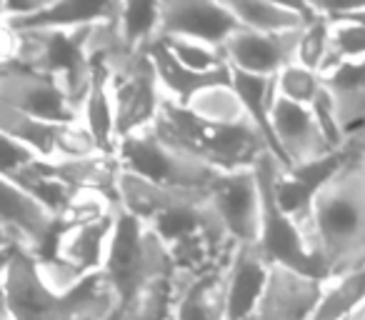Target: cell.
I'll list each match as a JSON object with an SVG mask.
<instances>
[{"label": "cell", "instance_id": "d4e9b609", "mask_svg": "<svg viewBox=\"0 0 365 320\" xmlns=\"http://www.w3.org/2000/svg\"><path fill=\"white\" fill-rule=\"evenodd\" d=\"M115 26L123 43L135 53H150L153 46L163 41L160 3H138L120 0L118 3Z\"/></svg>", "mask_w": 365, "mask_h": 320}, {"label": "cell", "instance_id": "cb8c5ba5", "mask_svg": "<svg viewBox=\"0 0 365 320\" xmlns=\"http://www.w3.org/2000/svg\"><path fill=\"white\" fill-rule=\"evenodd\" d=\"M81 123L88 128L96 145L106 155H118V128H115V105H113L110 83L106 71L96 68V81L91 93L81 105Z\"/></svg>", "mask_w": 365, "mask_h": 320}, {"label": "cell", "instance_id": "d590c367", "mask_svg": "<svg viewBox=\"0 0 365 320\" xmlns=\"http://www.w3.org/2000/svg\"><path fill=\"white\" fill-rule=\"evenodd\" d=\"M348 145L355 150V155L360 158V163H363V170H365V123L358 128V130L350 133V140Z\"/></svg>", "mask_w": 365, "mask_h": 320}, {"label": "cell", "instance_id": "ba28073f", "mask_svg": "<svg viewBox=\"0 0 365 320\" xmlns=\"http://www.w3.org/2000/svg\"><path fill=\"white\" fill-rule=\"evenodd\" d=\"M283 165L275 160L270 153H265L255 165L258 173L260 193H263V220H260V238L258 245L263 250V255L268 258L270 265L278 268L298 270V273L313 275V278L325 280L320 260L315 258V253L310 250L308 240H305L303 230L280 210L278 200L273 193L275 175ZM328 283V280H325Z\"/></svg>", "mask_w": 365, "mask_h": 320}, {"label": "cell", "instance_id": "d6986e66", "mask_svg": "<svg viewBox=\"0 0 365 320\" xmlns=\"http://www.w3.org/2000/svg\"><path fill=\"white\" fill-rule=\"evenodd\" d=\"M240 28L265 36L303 31L315 16V3H263V0H225Z\"/></svg>", "mask_w": 365, "mask_h": 320}, {"label": "cell", "instance_id": "4fadbf2b", "mask_svg": "<svg viewBox=\"0 0 365 320\" xmlns=\"http://www.w3.org/2000/svg\"><path fill=\"white\" fill-rule=\"evenodd\" d=\"M163 38H188L223 48L240 23L225 3L213 0H160Z\"/></svg>", "mask_w": 365, "mask_h": 320}, {"label": "cell", "instance_id": "f1b7e54d", "mask_svg": "<svg viewBox=\"0 0 365 320\" xmlns=\"http://www.w3.org/2000/svg\"><path fill=\"white\" fill-rule=\"evenodd\" d=\"M173 313H175L173 278H158L118 310V320H173Z\"/></svg>", "mask_w": 365, "mask_h": 320}, {"label": "cell", "instance_id": "603a6c76", "mask_svg": "<svg viewBox=\"0 0 365 320\" xmlns=\"http://www.w3.org/2000/svg\"><path fill=\"white\" fill-rule=\"evenodd\" d=\"M323 86L350 140V133L365 123V61L330 68L323 73Z\"/></svg>", "mask_w": 365, "mask_h": 320}, {"label": "cell", "instance_id": "ffe728a7", "mask_svg": "<svg viewBox=\"0 0 365 320\" xmlns=\"http://www.w3.org/2000/svg\"><path fill=\"white\" fill-rule=\"evenodd\" d=\"M118 3H93V0H46V6L26 21L8 23L6 31H66V28H91L115 18Z\"/></svg>", "mask_w": 365, "mask_h": 320}, {"label": "cell", "instance_id": "7402d4cb", "mask_svg": "<svg viewBox=\"0 0 365 320\" xmlns=\"http://www.w3.org/2000/svg\"><path fill=\"white\" fill-rule=\"evenodd\" d=\"M150 58H153V66H155L160 88H163V93H165V100L175 103V105H182V108L188 105L195 93H200L203 88L215 86V83H225L233 76L230 66L218 73L190 71V68H185L170 51H168L163 41L150 48Z\"/></svg>", "mask_w": 365, "mask_h": 320}, {"label": "cell", "instance_id": "74e56055", "mask_svg": "<svg viewBox=\"0 0 365 320\" xmlns=\"http://www.w3.org/2000/svg\"><path fill=\"white\" fill-rule=\"evenodd\" d=\"M363 310H365V308H363Z\"/></svg>", "mask_w": 365, "mask_h": 320}, {"label": "cell", "instance_id": "7a4b0ae2", "mask_svg": "<svg viewBox=\"0 0 365 320\" xmlns=\"http://www.w3.org/2000/svg\"><path fill=\"white\" fill-rule=\"evenodd\" d=\"M118 315V298L101 273L71 295L51 290L38 258L3 248V320H108Z\"/></svg>", "mask_w": 365, "mask_h": 320}, {"label": "cell", "instance_id": "52a82bcc", "mask_svg": "<svg viewBox=\"0 0 365 320\" xmlns=\"http://www.w3.org/2000/svg\"><path fill=\"white\" fill-rule=\"evenodd\" d=\"M101 71H106L110 83L118 143L155 125L165 105V93L158 81L150 53H125Z\"/></svg>", "mask_w": 365, "mask_h": 320}, {"label": "cell", "instance_id": "8fae6325", "mask_svg": "<svg viewBox=\"0 0 365 320\" xmlns=\"http://www.w3.org/2000/svg\"><path fill=\"white\" fill-rule=\"evenodd\" d=\"M205 198L235 245L258 243L260 220H263V193H260L255 168L220 173L205 190Z\"/></svg>", "mask_w": 365, "mask_h": 320}, {"label": "cell", "instance_id": "9a60e30c", "mask_svg": "<svg viewBox=\"0 0 365 320\" xmlns=\"http://www.w3.org/2000/svg\"><path fill=\"white\" fill-rule=\"evenodd\" d=\"M325 288V280L273 265L253 320H310L323 300Z\"/></svg>", "mask_w": 365, "mask_h": 320}, {"label": "cell", "instance_id": "7c38bea8", "mask_svg": "<svg viewBox=\"0 0 365 320\" xmlns=\"http://www.w3.org/2000/svg\"><path fill=\"white\" fill-rule=\"evenodd\" d=\"M270 123H273L275 140H278L280 155H283L288 170L340 153L333 150V145L328 143L313 108L290 103L280 98L278 93H275L273 105H270Z\"/></svg>", "mask_w": 365, "mask_h": 320}, {"label": "cell", "instance_id": "e0dca14e", "mask_svg": "<svg viewBox=\"0 0 365 320\" xmlns=\"http://www.w3.org/2000/svg\"><path fill=\"white\" fill-rule=\"evenodd\" d=\"M115 223L118 208L101 220L61 230L53 255L58 260H63V263L73 265L76 270H81L83 275H98L103 270V265H106L113 233H115Z\"/></svg>", "mask_w": 365, "mask_h": 320}, {"label": "cell", "instance_id": "8992f818", "mask_svg": "<svg viewBox=\"0 0 365 320\" xmlns=\"http://www.w3.org/2000/svg\"><path fill=\"white\" fill-rule=\"evenodd\" d=\"M118 160L125 173L140 175L150 183L173 190L205 193L220 175V170L168 143L155 128H148L118 143Z\"/></svg>", "mask_w": 365, "mask_h": 320}, {"label": "cell", "instance_id": "6da1fadb", "mask_svg": "<svg viewBox=\"0 0 365 320\" xmlns=\"http://www.w3.org/2000/svg\"><path fill=\"white\" fill-rule=\"evenodd\" d=\"M313 253L328 283L365 268V170L348 145V158L313 208Z\"/></svg>", "mask_w": 365, "mask_h": 320}, {"label": "cell", "instance_id": "1f68e13d", "mask_svg": "<svg viewBox=\"0 0 365 320\" xmlns=\"http://www.w3.org/2000/svg\"><path fill=\"white\" fill-rule=\"evenodd\" d=\"M165 48L182 63L185 68L195 73H218L228 68L223 48L210 46V43L188 41V38H163Z\"/></svg>", "mask_w": 365, "mask_h": 320}, {"label": "cell", "instance_id": "3957f363", "mask_svg": "<svg viewBox=\"0 0 365 320\" xmlns=\"http://www.w3.org/2000/svg\"><path fill=\"white\" fill-rule=\"evenodd\" d=\"M93 28L66 31H6L3 28V63L23 66L56 78L81 113L96 81L91 56Z\"/></svg>", "mask_w": 365, "mask_h": 320}, {"label": "cell", "instance_id": "2e32d148", "mask_svg": "<svg viewBox=\"0 0 365 320\" xmlns=\"http://www.w3.org/2000/svg\"><path fill=\"white\" fill-rule=\"evenodd\" d=\"M273 265L258 243L235 245L225 270V320H253Z\"/></svg>", "mask_w": 365, "mask_h": 320}, {"label": "cell", "instance_id": "30bf717a", "mask_svg": "<svg viewBox=\"0 0 365 320\" xmlns=\"http://www.w3.org/2000/svg\"><path fill=\"white\" fill-rule=\"evenodd\" d=\"M3 248L23 250L36 258L53 255L61 235V220L31 193L3 178V218H0Z\"/></svg>", "mask_w": 365, "mask_h": 320}, {"label": "cell", "instance_id": "e575fe53", "mask_svg": "<svg viewBox=\"0 0 365 320\" xmlns=\"http://www.w3.org/2000/svg\"><path fill=\"white\" fill-rule=\"evenodd\" d=\"M320 6L330 18H343V21L365 26V6H330V3H320Z\"/></svg>", "mask_w": 365, "mask_h": 320}, {"label": "cell", "instance_id": "ac0fdd59", "mask_svg": "<svg viewBox=\"0 0 365 320\" xmlns=\"http://www.w3.org/2000/svg\"><path fill=\"white\" fill-rule=\"evenodd\" d=\"M225 270L228 265L205 275L175 270L173 320H225Z\"/></svg>", "mask_w": 365, "mask_h": 320}, {"label": "cell", "instance_id": "8d00e7d4", "mask_svg": "<svg viewBox=\"0 0 365 320\" xmlns=\"http://www.w3.org/2000/svg\"><path fill=\"white\" fill-rule=\"evenodd\" d=\"M348 320H365V310H360V313H355V315H350Z\"/></svg>", "mask_w": 365, "mask_h": 320}, {"label": "cell", "instance_id": "4316f807", "mask_svg": "<svg viewBox=\"0 0 365 320\" xmlns=\"http://www.w3.org/2000/svg\"><path fill=\"white\" fill-rule=\"evenodd\" d=\"M63 125L23 115V113L11 110V108H0V135H11L31 145L46 163L58 160V138H61Z\"/></svg>", "mask_w": 365, "mask_h": 320}, {"label": "cell", "instance_id": "836d02e7", "mask_svg": "<svg viewBox=\"0 0 365 320\" xmlns=\"http://www.w3.org/2000/svg\"><path fill=\"white\" fill-rule=\"evenodd\" d=\"M41 163V155L31 145L11 135H0V173L3 178H16L18 173Z\"/></svg>", "mask_w": 365, "mask_h": 320}, {"label": "cell", "instance_id": "d6a6232c", "mask_svg": "<svg viewBox=\"0 0 365 320\" xmlns=\"http://www.w3.org/2000/svg\"><path fill=\"white\" fill-rule=\"evenodd\" d=\"M323 91V76L305 66H288L278 78H275V93L280 98L298 105H313L315 98Z\"/></svg>", "mask_w": 365, "mask_h": 320}, {"label": "cell", "instance_id": "5b68a950", "mask_svg": "<svg viewBox=\"0 0 365 320\" xmlns=\"http://www.w3.org/2000/svg\"><path fill=\"white\" fill-rule=\"evenodd\" d=\"M175 263L163 238L145 223L118 205V223L101 275L118 298V310L128 305L145 285L173 278Z\"/></svg>", "mask_w": 365, "mask_h": 320}, {"label": "cell", "instance_id": "83f0119b", "mask_svg": "<svg viewBox=\"0 0 365 320\" xmlns=\"http://www.w3.org/2000/svg\"><path fill=\"white\" fill-rule=\"evenodd\" d=\"M6 180H13L18 188H23L26 193H31L33 198H36L38 203L46 205V208L51 210L58 220H61V215L66 213V208L71 205L73 195H76V190L68 188V185L63 183V180H58L53 173H48V168L43 165V160L33 165V168L18 173L16 178H6Z\"/></svg>", "mask_w": 365, "mask_h": 320}, {"label": "cell", "instance_id": "44dd1931", "mask_svg": "<svg viewBox=\"0 0 365 320\" xmlns=\"http://www.w3.org/2000/svg\"><path fill=\"white\" fill-rule=\"evenodd\" d=\"M43 165L48 168V173H53L58 180L78 190H96L108 198H113L118 203V183H120V160L118 155H106L98 153L91 158H68V160H51Z\"/></svg>", "mask_w": 365, "mask_h": 320}, {"label": "cell", "instance_id": "4dcf8cb0", "mask_svg": "<svg viewBox=\"0 0 365 320\" xmlns=\"http://www.w3.org/2000/svg\"><path fill=\"white\" fill-rule=\"evenodd\" d=\"M360 61H365V26L353 21H343V18H333L330 53L323 73H328L330 68L343 66V63H360Z\"/></svg>", "mask_w": 365, "mask_h": 320}, {"label": "cell", "instance_id": "f546056e", "mask_svg": "<svg viewBox=\"0 0 365 320\" xmlns=\"http://www.w3.org/2000/svg\"><path fill=\"white\" fill-rule=\"evenodd\" d=\"M330 31H333V18L323 11L320 3H315V16L300 31L298 66H305L315 73H323L330 53Z\"/></svg>", "mask_w": 365, "mask_h": 320}, {"label": "cell", "instance_id": "277c9868", "mask_svg": "<svg viewBox=\"0 0 365 320\" xmlns=\"http://www.w3.org/2000/svg\"><path fill=\"white\" fill-rule=\"evenodd\" d=\"M153 128L168 143H173L175 148L198 158L220 173L255 168L260 158L268 153L263 138L250 120L230 128L213 125V123H205L198 115H193L188 108L175 105L170 100H165Z\"/></svg>", "mask_w": 365, "mask_h": 320}, {"label": "cell", "instance_id": "9c48e42d", "mask_svg": "<svg viewBox=\"0 0 365 320\" xmlns=\"http://www.w3.org/2000/svg\"><path fill=\"white\" fill-rule=\"evenodd\" d=\"M0 108L58 125L81 120L78 108L56 78L13 63H3L0 71Z\"/></svg>", "mask_w": 365, "mask_h": 320}, {"label": "cell", "instance_id": "5bb4252c", "mask_svg": "<svg viewBox=\"0 0 365 320\" xmlns=\"http://www.w3.org/2000/svg\"><path fill=\"white\" fill-rule=\"evenodd\" d=\"M298 48L300 31L265 36V33L240 28L223 46V53L233 71L255 78H278L285 68L298 63Z\"/></svg>", "mask_w": 365, "mask_h": 320}, {"label": "cell", "instance_id": "484cf974", "mask_svg": "<svg viewBox=\"0 0 365 320\" xmlns=\"http://www.w3.org/2000/svg\"><path fill=\"white\" fill-rule=\"evenodd\" d=\"M188 108L193 115H198L200 120L213 123V125H240L248 123V113L240 100V93L233 86V76L225 83H215V86L203 88L200 93H195L193 100L188 103Z\"/></svg>", "mask_w": 365, "mask_h": 320}]
</instances>
